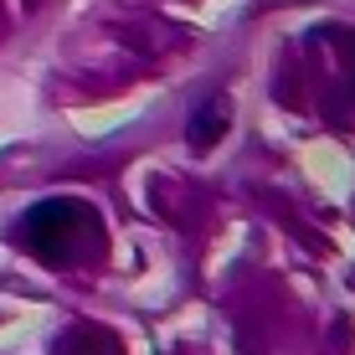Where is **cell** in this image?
<instances>
[{
  "mask_svg": "<svg viewBox=\"0 0 355 355\" xmlns=\"http://www.w3.org/2000/svg\"><path fill=\"white\" fill-rule=\"evenodd\" d=\"M227 119H232V108H227V98H206L201 108H196V119H191V129H186V139H191V150H206V144H216L227 134Z\"/></svg>",
  "mask_w": 355,
  "mask_h": 355,
  "instance_id": "cell-2",
  "label": "cell"
},
{
  "mask_svg": "<svg viewBox=\"0 0 355 355\" xmlns=\"http://www.w3.org/2000/svg\"><path fill=\"white\" fill-rule=\"evenodd\" d=\"M21 242L57 268H78L103 248V232H98L93 206L72 201V196H57V201H42L21 216Z\"/></svg>",
  "mask_w": 355,
  "mask_h": 355,
  "instance_id": "cell-1",
  "label": "cell"
}]
</instances>
